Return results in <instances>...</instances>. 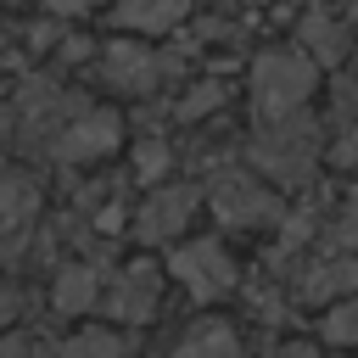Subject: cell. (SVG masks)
<instances>
[{"label":"cell","instance_id":"1","mask_svg":"<svg viewBox=\"0 0 358 358\" xmlns=\"http://www.w3.org/2000/svg\"><path fill=\"white\" fill-rule=\"evenodd\" d=\"M252 162L274 179V185H302L319 162V129L313 117H274L268 129L252 134Z\"/></svg>","mask_w":358,"mask_h":358},{"label":"cell","instance_id":"2","mask_svg":"<svg viewBox=\"0 0 358 358\" xmlns=\"http://www.w3.org/2000/svg\"><path fill=\"white\" fill-rule=\"evenodd\" d=\"M313 67L319 62L308 50H263L252 62V101H257V112H268V123L274 117H296L302 101L313 95Z\"/></svg>","mask_w":358,"mask_h":358},{"label":"cell","instance_id":"3","mask_svg":"<svg viewBox=\"0 0 358 358\" xmlns=\"http://www.w3.org/2000/svg\"><path fill=\"white\" fill-rule=\"evenodd\" d=\"M78 117H84V101L67 95V90L50 84V78H28V84L17 90V106H11V129H17V140L50 134V145H56L62 129L78 123Z\"/></svg>","mask_w":358,"mask_h":358},{"label":"cell","instance_id":"4","mask_svg":"<svg viewBox=\"0 0 358 358\" xmlns=\"http://www.w3.org/2000/svg\"><path fill=\"white\" fill-rule=\"evenodd\" d=\"M213 213L229 224V229H263V224H280V201L263 179L241 173V168H224L213 179Z\"/></svg>","mask_w":358,"mask_h":358},{"label":"cell","instance_id":"5","mask_svg":"<svg viewBox=\"0 0 358 358\" xmlns=\"http://www.w3.org/2000/svg\"><path fill=\"white\" fill-rule=\"evenodd\" d=\"M168 268L196 302H213V296H224L235 285V257L224 252V241H185V246H173Z\"/></svg>","mask_w":358,"mask_h":358},{"label":"cell","instance_id":"6","mask_svg":"<svg viewBox=\"0 0 358 358\" xmlns=\"http://www.w3.org/2000/svg\"><path fill=\"white\" fill-rule=\"evenodd\" d=\"M190 213H196V185H185V179L179 185H157L134 213V235L140 241H179Z\"/></svg>","mask_w":358,"mask_h":358},{"label":"cell","instance_id":"7","mask_svg":"<svg viewBox=\"0 0 358 358\" xmlns=\"http://www.w3.org/2000/svg\"><path fill=\"white\" fill-rule=\"evenodd\" d=\"M34 213H39V185L22 173H0V263L22 257Z\"/></svg>","mask_w":358,"mask_h":358},{"label":"cell","instance_id":"8","mask_svg":"<svg viewBox=\"0 0 358 358\" xmlns=\"http://www.w3.org/2000/svg\"><path fill=\"white\" fill-rule=\"evenodd\" d=\"M162 73H173L168 56H151L145 45H106V62H101V78L112 90H129V95H151L162 84Z\"/></svg>","mask_w":358,"mask_h":358},{"label":"cell","instance_id":"9","mask_svg":"<svg viewBox=\"0 0 358 358\" xmlns=\"http://www.w3.org/2000/svg\"><path fill=\"white\" fill-rule=\"evenodd\" d=\"M157 296H162L157 263H129V268H117V280H112V291H106V308H112L117 319H129V324H145V319L157 313Z\"/></svg>","mask_w":358,"mask_h":358},{"label":"cell","instance_id":"10","mask_svg":"<svg viewBox=\"0 0 358 358\" xmlns=\"http://www.w3.org/2000/svg\"><path fill=\"white\" fill-rule=\"evenodd\" d=\"M117 140H123V123H117L112 112H84L78 123L62 129V140H56L50 151H56L62 162H95V157L117 151Z\"/></svg>","mask_w":358,"mask_h":358},{"label":"cell","instance_id":"11","mask_svg":"<svg viewBox=\"0 0 358 358\" xmlns=\"http://www.w3.org/2000/svg\"><path fill=\"white\" fill-rule=\"evenodd\" d=\"M358 285V257H324V263H308L296 274V296L302 302H330L341 291Z\"/></svg>","mask_w":358,"mask_h":358},{"label":"cell","instance_id":"12","mask_svg":"<svg viewBox=\"0 0 358 358\" xmlns=\"http://www.w3.org/2000/svg\"><path fill=\"white\" fill-rule=\"evenodd\" d=\"M101 296V268L95 263H67L50 285V308L56 313H90V302Z\"/></svg>","mask_w":358,"mask_h":358},{"label":"cell","instance_id":"13","mask_svg":"<svg viewBox=\"0 0 358 358\" xmlns=\"http://www.w3.org/2000/svg\"><path fill=\"white\" fill-rule=\"evenodd\" d=\"M296 39H302V50H308L319 67H336V62L347 56V45H352V34H347L341 22H330L324 11H308L302 28H296Z\"/></svg>","mask_w":358,"mask_h":358},{"label":"cell","instance_id":"14","mask_svg":"<svg viewBox=\"0 0 358 358\" xmlns=\"http://www.w3.org/2000/svg\"><path fill=\"white\" fill-rule=\"evenodd\" d=\"M168 358H246L241 352V336L229 330V324H218V319H201Z\"/></svg>","mask_w":358,"mask_h":358},{"label":"cell","instance_id":"15","mask_svg":"<svg viewBox=\"0 0 358 358\" xmlns=\"http://www.w3.org/2000/svg\"><path fill=\"white\" fill-rule=\"evenodd\" d=\"M190 11V0H123L112 17H117V28H140V34H162V28H173L179 17Z\"/></svg>","mask_w":358,"mask_h":358},{"label":"cell","instance_id":"16","mask_svg":"<svg viewBox=\"0 0 358 358\" xmlns=\"http://www.w3.org/2000/svg\"><path fill=\"white\" fill-rule=\"evenodd\" d=\"M50 358H134V352H129V341L112 336V330H78V336H67Z\"/></svg>","mask_w":358,"mask_h":358},{"label":"cell","instance_id":"17","mask_svg":"<svg viewBox=\"0 0 358 358\" xmlns=\"http://www.w3.org/2000/svg\"><path fill=\"white\" fill-rule=\"evenodd\" d=\"M324 241H330V246H341V252H347V246H358V190H347V196H341V207L324 218Z\"/></svg>","mask_w":358,"mask_h":358},{"label":"cell","instance_id":"18","mask_svg":"<svg viewBox=\"0 0 358 358\" xmlns=\"http://www.w3.org/2000/svg\"><path fill=\"white\" fill-rule=\"evenodd\" d=\"M324 341L358 347V302H336V308L324 313Z\"/></svg>","mask_w":358,"mask_h":358},{"label":"cell","instance_id":"19","mask_svg":"<svg viewBox=\"0 0 358 358\" xmlns=\"http://www.w3.org/2000/svg\"><path fill=\"white\" fill-rule=\"evenodd\" d=\"M218 101H224V84H196V90H190V95H185V101L173 106V112H179V123H190V117H201V112H213Z\"/></svg>","mask_w":358,"mask_h":358},{"label":"cell","instance_id":"20","mask_svg":"<svg viewBox=\"0 0 358 358\" xmlns=\"http://www.w3.org/2000/svg\"><path fill=\"white\" fill-rule=\"evenodd\" d=\"M134 173H140V179H162V173H168V140H145V145L134 151Z\"/></svg>","mask_w":358,"mask_h":358},{"label":"cell","instance_id":"21","mask_svg":"<svg viewBox=\"0 0 358 358\" xmlns=\"http://www.w3.org/2000/svg\"><path fill=\"white\" fill-rule=\"evenodd\" d=\"M336 162H341V168H358V123L336 140Z\"/></svg>","mask_w":358,"mask_h":358},{"label":"cell","instance_id":"22","mask_svg":"<svg viewBox=\"0 0 358 358\" xmlns=\"http://www.w3.org/2000/svg\"><path fill=\"white\" fill-rule=\"evenodd\" d=\"M45 6H50L56 17H78V11H95L101 0H45Z\"/></svg>","mask_w":358,"mask_h":358},{"label":"cell","instance_id":"23","mask_svg":"<svg viewBox=\"0 0 358 358\" xmlns=\"http://www.w3.org/2000/svg\"><path fill=\"white\" fill-rule=\"evenodd\" d=\"M0 358H22V336H0Z\"/></svg>","mask_w":358,"mask_h":358},{"label":"cell","instance_id":"24","mask_svg":"<svg viewBox=\"0 0 358 358\" xmlns=\"http://www.w3.org/2000/svg\"><path fill=\"white\" fill-rule=\"evenodd\" d=\"M0 101H6V73H0Z\"/></svg>","mask_w":358,"mask_h":358}]
</instances>
